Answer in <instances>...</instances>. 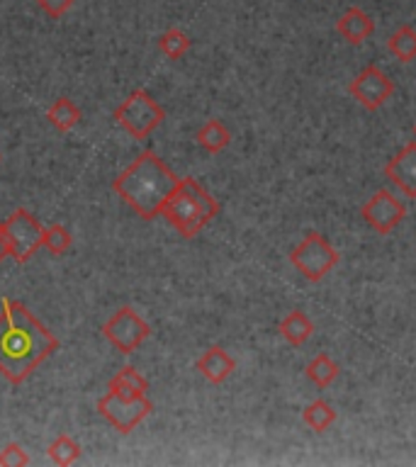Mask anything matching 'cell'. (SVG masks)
I'll return each mask as SVG.
<instances>
[{"label":"cell","instance_id":"10","mask_svg":"<svg viewBox=\"0 0 416 467\" xmlns=\"http://www.w3.org/2000/svg\"><path fill=\"white\" fill-rule=\"evenodd\" d=\"M363 220L368 221V227L372 231H378L382 237H388L397 229L399 224L407 217V207L404 202L399 200L397 195L389 190H378L365 205H363Z\"/></svg>","mask_w":416,"mask_h":467},{"label":"cell","instance_id":"11","mask_svg":"<svg viewBox=\"0 0 416 467\" xmlns=\"http://www.w3.org/2000/svg\"><path fill=\"white\" fill-rule=\"evenodd\" d=\"M385 178L407 197H416V139L389 158Z\"/></svg>","mask_w":416,"mask_h":467},{"label":"cell","instance_id":"8","mask_svg":"<svg viewBox=\"0 0 416 467\" xmlns=\"http://www.w3.org/2000/svg\"><path fill=\"white\" fill-rule=\"evenodd\" d=\"M5 237H8L10 258H15L18 263H28L42 248L44 229L28 210H15L5 220Z\"/></svg>","mask_w":416,"mask_h":467},{"label":"cell","instance_id":"7","mask_svg":"<svg viewBox=\"0 0 416 467\" xmlns=\"http://www.w3.org/2000/svg\"><path fill=\"white\" fill-rule=\"evenodd\" d=\"M102 334H105V339L110 341L120 353L130 356V353H134L148 339L151 326L139 317V311H134L132 307H122L102 326Z\"/></svg>","mask_w":416,"mask_h":467},{"label":"cell","instance_id":"5","mask_svg":"<svg viewBox=\"0 0 416 467\" xmlns=\"http://www.w3.org/2000/svg\"><path fill=\"white\" fill-rule=\"evenodd\" d=\"M151 409H154V404L147 394L122 392V390H112V387L110 392L98 402V412L120 433H132L151 414Z\"/></svg>","mask_w":416,"mask_h":467},{"label":"cell","instance_id":"20","mask_svg":"<svg viewBox=\"0 0 416 467\" xmlns=\"http://www.w3.org/2000/svg\"><path fill=\"white\" fill-rule=\"evenodd\" d=\"M190 46H193L190 37L185 35L183 29L178 28L166 29V32L158 37V49H161V54L166 56V59H171V61L183 59V56L190 52Z\"/></svg>","mask_w":416,"mask_h":467},{"label":"cell","instance_id":"1","mask_svg":"<svg viewBox=\"0 0 416 467\" xmlns=\"http://www.w3.org/2000/svg\"><path fill=\"white\" fill-rule=\"evenodd\" d=\"M59 349V341L39 324L25 304L3 297L0 302V373L12 385H22L46 358Z\"/></svg>","mask_w":416,"mask_h":467},{"label":"cell","instance_id":"14","mask_svg":"<svg viewBox=\"0 0 416 467\" xmlns=\"http://www.w3.org/2000/svg\"><path fill=\"white\" fill-rule=\"evenodd\" d=\"M277 334H280L290 346H297V349H300V346H305L307 341L312 339V334H315V321L309 319L305 311L295 310L280 319Z\"/></svg>","mask_w":416,"mask_h":467},{"label":"cell","instance_id":"25","mask_svg":"<svg viewBox=\"0 0 416 467\" xmlns=\"http://www.w3.org/2000/svg\"><path fill=\"white\" fill-rule=\"evenodd\" d=\"M0 465H29L28 453L22 450L20 443H8L5 450L0 453Z\"/></svg>","mask_w":416,"mask_h":467},{"label":"cell","instance_id":"22","mask_svg":"<svg viewBox=\"0 0 416 467\" xmlns=\"http://www.w3.org/2000/svg\"><path fill=\"white\" fill-rule=\"evenodd\" d=\"M110 387H112V390H122V392H141V394H147L148 382H147V377L141 375L139 370H134V367H132V366H127V367H122L120 373L112 377Z\"/></svg>","mask_w":416,"mask_h":467},{"label":"cell","instance_id":"27","mask_svg":"<svg viewBox=\"0 0 416 467\" xmlns=\"http://www.w3.org/2000/svg\"><path fill=\"white\" fill-rule=\"evenodd\" d=\"M414 139H416V125H414Z\"/></svg>","mask_w":416,"mask_h":467},{"label":"cell","instance_id":"18","mask_svg":"<svg viewBox=\"0 0 416 467\" xmlns=\"http://www.w3.org/2000/svg\"><path fill=\"white\" fill-rule=\"evenodd\" d=\"M302 422L316 433H326L336 423V412L329 402L324 399H315L312 404H307L305 412H302Z\"/></svg>","mask_w":416,"mask_h":467},{"label":"cell","instance_id":"2","mask_svg":"<svg viewBox=\"0 0 416 467\" xmlns=\"http://www.w3.org/2000/svg\"><path fill=\"white\" fill-rule=\"evenodd\" d=\"M178 178L154 151H144L137 161L127 165L112 183V190L137 212L141 220H156L164 212Z\"/></svg>","mask_w":416,"mask_h":467},{"label":"cell","instance_id":"26","mask_svg":"<svg viewBox=\"0 0 416 467\" xmlns=\"http://www.w3.org/2000/svg\"><path fill=\"white\" fill-rule=\"evenodd\" d=\"M10 256L8 237H5V221H0V263Z\"/></svg>","mask_w":416,"mask_h":467},{"label":"cell","instance_id":"21","mask_svg":"<svg viewBox=\"0 0 416 467\" xmlns=\"http://www.w3.org/2000/svg\"><path fill=\"white\" fill-rule=\"evenodd\" d=\"M74 244V237L68 234L64 224H52V227H46L44 237H42V246L49 251V254H54V256H64L66 251L71 248Z\"/></svg>","mask_w":416,"mask_h":467},{"label":"cell","instance_id":"6","mask_svg":"<svg viewBox=\"0 0 416 467\" xmlns=\"http://www.w3.org/2000/svg\"><path fill=\"white\" fill-rule=\"evenodd\" d=\"M115 119L134 139H147L166 119V112L147 91H134L115 110Z\"/></svg>","mask_w":416,"mask_h":467},{"label":"cell","instance_id":"4","mask_svg":"<svg viewBox=\"0 0 416 467\" xmlns=\"http://www.w3.org/2000/svg\"><path fill=\"white\" fill-rule=\"evenodd\" d=\"M339 251L332 246V241L322 234H307L292 251H290V263L305 275L309 283H319L333 268L339 266Z\"/></svg>","mask_w":416,"mask_h":467},{"label":"cell","instance_id":"17","mask_svg":"<svg viewBox=\"0 0 416 467\" xmlns=\"http://www.w3.org/2000/svg\"><path fill=\"white\" fill-rule=\"evenodd\" d=\"M339 363L333 360L329 353H319L316 358H312L309 363H307L305 367V375L309 382H315L319 390H324V387H329L339 377Z\"/></svg>","mask_w":416,"mask_h":467},{"label":"cell","instance_id":"3","mask_svg":"<svg viewBox=\"0 0 416 467\" xmlns=\"http://www.w3.org/2000/svg\"><path fill=\"white\" fill-rule=\"evenodd\" d=\"M183 238H195L220 214V202L195 178H180L161 212Z\"/></svg>","mask_w":416,"mask_h":467},{"label":"cell","instance_id":"15","mask_svg":"<svg viewBox=\"0 0 416 467\" xmlns=\"http://www.w3.org/2000/svg\"><path fill=\"white\" fill-rule=\"evenodd\" d=\"M197 144L207 151V154H222L224 149L231 144V132L224 127L220 119H207L203 127L197 129Z\"/></svg>","mask_w":416,"mask_h":467},{"label":"cell","instance_id":"23","mask_svg":"<svg viewBox=\"0 0 416 467\" xmlns=\"http://www.w3.org/2000/svg\"><path fill=\"white\" fill-rule=\"evenodd\" d=\"M78 455H81V446L76 443L71 436H59V439L49 446V458L54 460L56 465H71V463H76L78 460Z\"/></svg>","mask_w":416,"mask_h":467},{"label":"cell","instance_id":"19","mask_svg":"<svg viewBox=\"0 0 416 467\" xmlns=\"http://www.w3.org/2000/svg\"><path fill=\"white\" fill-rule=\"evenodd\" d=\"M46 119H49L59 132H71V129L81 122V110H78L68 98H59V101L49 108V112H46Z\"/></svg>","mask_w":416,"mask_h":467},{"label":"cell","instance_id":"12","mask_svg":"<svg viewBox=\"0 0 416 467\" xmlns=\"http://www.w3.org/2000/svg\"><path fill=\"white\" fill-rule=\"evenodd\" d=\"M236 370V360L222 349V346H210L204 350L200 360H197V373L212 382V385H222L231 377V373Z\"/></svg>","mask_w":416,"mask_h":467},{"label":"cell","instance_id":"9","mask_svg":"<svg viewBox=\"0 0 416 467\" xmlns=\"http://www.w3.org/2000/svg\"><path fill=\"white\" fill-rule=\"evenodd\" d=\"M353 101H358L365 110H380L382 105H388L395 95V83L382 68L375 64H370L363 68L361 74L356 76L348 85Z\"/></svg>","mask_w":416,"mask_h":467},{"label":"cell","instance_id":"13","mask_svg":"<svg viewBox=\"0 0 416 467\" xmlns=\"http://www.w3.org/2000/svg\"><path fill=\"white\" fill-rule=\"evenodd\" d=\"M336 32H339L348 44L358 46L363 44L372 32H375V22H372V18H370L365 10L353 5V8L346 10L341 18H339V22H336Z\"/></svg>","mask_w":416,"mask_h":467},{"label":"cell","instance_id":"24","mask_svg":"<svg viewBox=\"0 0 416 467\" xmlns=\"http://www.w3.org/2000/svg\"><path fill=\"white\" fill-rule=\"evenodd\" d=\"M74 3L76 0H37L39 8L44 10L46 18H52V20L64 18L66 12L74 8Z\"/></svg>","mask_w":416,"mask_h":467},{"label":"cell","instance_id":"16","mask_svg":"<svg viewBox=\"0 0 416 467\" xmlns=\"http://www.w3.org/2000/svg\"><path fill=\"white\" fill-rule=\"evenodd\" d=\"M389 54L402 64H412L416 59V29L412 25H399L388 37Z\"/></svg>","mask_w":416,"mask_h":467}]
</instances>
